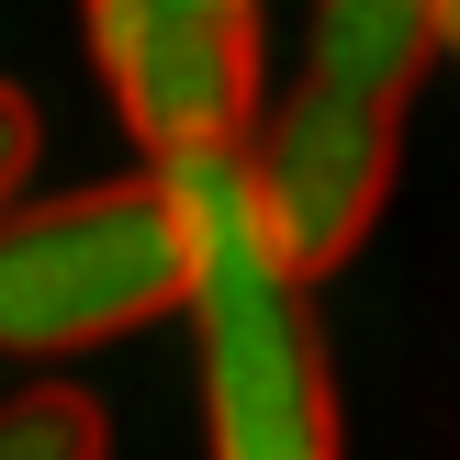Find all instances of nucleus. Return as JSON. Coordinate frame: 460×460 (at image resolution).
Wrapping results in <instances>:
<instances>
[{"mask_svg":"<svg viewBox=\"0 0 460 460\" xmlns=\"http://www.w3.org/2000/svg\"><path fill=\"white\" fill-rule=\"evenodd\" d=\"M191 236V359H202V438L214 460H337V359L314 326V281L270 236L247 191V146L157 157Z\"/></svg>","mask_w":460,"mask_h":460,"instance_id":"nucleus-1","label":"nucleus"},{"mask_svg":"<svg viewBox=\"0 0 460 460\" xmlns=\"http://www.w3.org/2000/svg\"><path fill=\"white\" fill-rule=\"evenodd\" d=\"M180 292H191V236L157 169L0 214V349L12 359L102 349L124 326L180 314Z\"/></svg>","mask_w":460,"mask_h":460,"instance_id":"nucleus-2","label":"nucleus"},{"mask_svg":"<svg viewBox=\"0 0 460 460\" xmlns=\"http://www.w3.org/2000/svg\"><path fill=\"white\" fill-rule=\"evenodd\" d=\"M90 67L146 157H202L259 135V0H79Z\"/></svg>","mask_w":460,"mask_h":460,"instance_id":"nucleus-3","label":"nucleus"},{"mask_svg":"<svg viewBox=\"0 0 460 460\" xmlns=\"http://www.w3.org/2000/svg\"><path fill=\"white\" fill-rule=\"evenodd\" d=\"M247 191H259L270 236L304 259V281H326L337 259H359V236L382 225L394 191V112L349 102L326 79H292L247 135Z\"/></svg>","mask_w":460,"mask_h":460,"instance_id":"nucleus-4","label":"nucleus"},{"mask_svg":"<svg viewBox=\"0 0 460 460\" xmlns=\"http://www.w3.org/2000/svg\"><path fill=\"white\" fill-rule=\"evenodd\" d=\"M438 57H449L438 0H314V67H304V79L404 112V102H416V79H427Z\"/></svg>","mask_w":460,"mask_h":460,"instance_id":"nucleus-5","label":"nucleus"},{"mask_svg":"<svg viewBox=\"0 0 460 460\" xmlns=\"http://www.w3.org/2000/svg\"><path fill=\"white\" fill-rule=\"evenodd\" d=\"M0 460H102V404L67 394V382L12 394L0 404Z\"/></svg>","mask_w":460,"mask_h":460,"instance_id":"nucleus-6","label":"nucleus"},{"mask_svg":"<svg viewBox=\"0 0 460 460\" xmlns=\"http://www.w3.org/2000/svg\"><path fill=\"white\" fill-rule=\"evenodd\" d=\"M22 180H34V102L0 79V214L22 202Z\"/></svg>","mask_w":460,"mask_h":460,"instance_id":"nucleus-7","label":"nucleus"},{"mask_svg":"<svg viewBox=\"0 0 460 460\" xmlns=\"http://www.w3.org/2000/svg\"><path fill=\"white\" fill-rule=\"evenodd\" d=\"M438 34H449V57H460V0H438Z\"/></svg>","mask_w":460,"mask_h":460,"instance_id":"nucleus-8","label":"nucleus"}]
</instances>
